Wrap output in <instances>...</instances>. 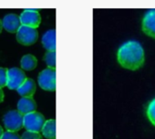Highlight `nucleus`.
Segmentation results:
<instances>
[{"mask_svg": "<svg viewBox=\"0 0 155 139\" xmlns=\"http://www.w3.org/2000/svg\"><path fill=\"white\" fill-rule=\"evenodd\" d=\"M44 60L49 69L56 70V51H47L44 56Z\"/></svg>", "mask_w": 155, "mask_h": 139, "instance_id": "obj_15", "label": "nucleus"}, {"mask_svg": "<svg viewBox=\"0 0 155 139\" xmlns=\"http://www.w3.org/2000/svg\"><path fill=\"white\" fill-rule=\"evenodd\" d=\"M46 123L45 116L38 112L24 115V127L27 131L40 133Z\"/></svg>", "mask_w": 155, "mask_h": 139, "instance_id": "obj_3", "label": "nucleus"}, {"mask_svg": "<svg viewBox=\"0 0 155 139\" xmlns=\"http://www.w3.org/2000/svg\"><path fill=\"white\" fill-rule=\"evenodd\" d=\"M146 114L150 124L155 126V98L149 103L146 110Z\"/></svg>", "mask_w": 155, "mask_h": 139, "instance_id": "obj_16", "label": "nucleus"}, {"mask_svg": "<svg viewBox=\"0 0 155 139\" xmlns=\"http://www.w3.org/2000/svg\"><path fill=\"white\" fill-rule=\"evenodd\" d=\"M37 90L36 83L33 79L28 78L25 83L17 90L18 94L22 97H32Z\"/></svg>", "mask_w": 155, "mask_h": 139, "instance_id": "obj_11", "label": "nucleus"}, {"mask_svg": "<svg viewBox=\"0 0 155 139\" xmlns=\"http://www.w3.org/2000/svg\"><path fill=\"white\" fill-rule=\"evenodd\" d=\"M38 83L41 89L48 92L56 91V70L45 69L38 74Z\"/></svg>", "mask_w": 155, "mask_h": 139, "instance_id": "obj_4", "label": "nucleus"}, {"mask_svg": "<svg viewBox=\"0 0 155 139\" xmlns=\"http://www.w3.org/2000/svg\"><path fill=\"white\" fill-rule=\"evenodd\" d=\"M18 110L23 114H28L37 110V103L32 97H22L18 103Z\"/></svg>", "mask_w": 155, "mask_h": 139, "instance_id": "obj_10", "label": "nucleus"}, {"mask_svg": "<svg viewBox=\"0 0 155 139\" xmlns=\"http://www.w3.org/2000/svg\"><path fill=\"white\" fill-rule=\"evenodd\" d=\"M42 45L48 51H56V30L49 29L42 37Z\"/></svg>", "mask_w": 155, "mask_h": 139, "instance_id": "obj_12", "label": "nucleus"}, {"mask_svg": "<svg viewBox=\"0 0 155 139\" xmlns=\"http://www.w3.org/2000/svg\"><path fill=\"white\" fill-rule=\"evenodd\" d=\"M41 133L43 136L48 139H55L56 138V121L54 119L46 121Z\"/></svg>", "mask_w": 155, "mask_h": 139, "instance_id": "obj_14", "label": "nucleus"}, {"mask_svg": "<svg viewBox=\"0 0 155 139\" xmlns=\"http://www.w3.org/2000/svg\"><path fill=\"white\" fill-rule=\"evenodd\" d=\"M4 129H3V127L1 126V125H0V139H1L2 138V136H3V134H4Z\"/></svg>", "mask_w": 155, "mask_h": 139, "instance_id": "obj_21", "label": "nucleus"}, {"mask_svg": "<svg viewBox=\"0 0 155 139\" xmlns=\"http://www.w3.org/2000/svg\"><path fill=\"white\" fill-rule=\"evenodd\" d=\"M4 97H5V94L2 91V89L0 88V103H1L3 101H4Z\"/></svg>", "mask_w": 155, "mask_h": 139, "instance_id": "obj_20", "label": "nucleus"}, {"mask_svg": "<svg viewBox=\"0 0 155 139\" xmlns=\"http://www.w3.org/2000/svg\"><path fill=\"white\" fill-rule=\"evenodd\" d=\"M117 60L122 68L130 71H136L144 64V49L138 41H127L119 48Z\"/></svg>", "mask_w": 155, "mask_h": 139, "instance_id": "obj_1", "label": "nucleus"}, {"mask_svg": "<svg viewBox=\"0 0 155 139\" xmlns=\"http://www.w3.org/2000/svg\"><path fill=\"white\" fill-rule=\"evenodd\" d=\"M3 28L10 33H17L22 26L20 18L16 14H8L2 20Z\"/></svg>", "mask_w": 155, "mask_h": 139, "instance_id": "obj_9", "label": "nucleus"}, {"mask_svg": "<svg viewBox=\"0 0 155 139\" xmlns=\"http://www.w3.org/2000/svg\"><path fill=\"white\" fill-rule=\"evenodd\" d=\"M3 123L8 131L18 132L24 127V115L18 110H10L3 116Z\"/></svg>", "mask_w": 155, "mask_h": 139, "instance_id": "obj_2", "label": "nucleus"}, {"mask_svg": "<svg viewBox=\"0 0 155 139\" xmlns=\"http://www.w3.org/2000/svg\"><path fill=\"white\" fill-rule=\"evenodd\" d=\"M21 139H42V135L40 133L26 131L22 134Z\"/></svg>", "mask_w": 155, "mask_h": 139, "instance_id": "obj_18", "label": "nucleus"}, {"mask_svg": "<svg viewBox=\"0 0 155 139\" xmlns=\"http://www.w3.org/2000/svg\"><path fill=\"white\" fill-rule=\"evenodd\" d=\"M20 65H21V68L24 71H28V72H30V71H33L34 69L37 68L38 66V59L37 58L32 55V54H27V55H24L21 59V61H20Z\"/></svg>", "mask_w": 155, "mask_h": 139, "instance_id": "obj_13", "label": "nucleus"}, {"mask_svg": "<svg viewBox=\"0 0 155 139\" xmlns=\"http://www.w3.org/2000/svg\"><path fill=\"white\" fill-rule=\"evenodd\" d=\"M1 139H21V136H19V134L17 132L8 131L4 133Z\"/></svg>", "mask_w": 155, "mask_h": 139, "instance_id": "obj_19", "label": "nucleus"}, {"mask_svg": "<svg viewBox=\"0 0 155 139\" xmlns=\"http://www.w3.org/2000/svg\"><path fill=\"white\" fill-rule=\"evenodd\" d=\"M141 29L147 36L155 39V9L149 10L144 15L141 22Z\"/></svg>", "mask_w": 155, "mask_h": 139, "instance_id": "obj_8", "label": "nucleus"}, {"mask_svg": "<svg viewBox=\"0 0 155 139\" xmlns=\"http://www.w3.org/2000/svg\"><path fill=\"white\" fill-rule=\"evenodd\" d=\"M2 29H3V24H2V20L0 19V33H1Z\"/></svg>", "mask_w": 155, "mask_h": 139, "instance_id": "obj_22", "label": "nucleus"}, {"mask_svg": "<svg viewBox=\"0 0 155 139\" xmlns=\"http://www.w3.org/2000/svg\"><path fill=\"white\" fill-rule=\"evenodd\" d=\"M23 26L37 29L41 23V16L38 9H26L19 16Z\"/></svg>", "mask_w": 155, "mask_h": 139, "instance_id": "obj_7", "label": "nucleus"}, {"mask_svg": "<svg viewBox=\"0 0 155 139\" xmlns=\"http://www.w3.org/2000/svg\"><path fill=\"white\" fill-rule=\"evenodd\" d=\"M8 69L0 68V88L8 86Z\"/></svg>", "mask_w": 155, "mask_h": 139, "instance_id": "obj_17", "label": "nucleus"}, {"mask_svg": "<svg viewBox=\"0 0 155 139\" xmlns=\"http://www.w3.org/2000/svg\"><path fill=\"white\" fill-rule=\"evenodd\" d=\"M38 39V32L37 29L21 26L17 32V40L23 46H30L37 42Z\"/></svg>", "mask_w": 155, "mask_h": 139, "instance_id": "obj_5", "label": "nucleus"}, {"mask_svg": "<svg viewBox=\"0 0 155 139\" xmlns=\"http://www.w3.org/2000/svg\"><path fill=\"white\" fill-rule=\"evenodd\" d=\"M27 76L23 70L19 68H10L8 71V88L10 90H18L27 80Z\"/></svg>", "mask_w": 155, "mask_h": 139, "instance_id": "obj_6", "label": "nucleus"}]
</instances>
